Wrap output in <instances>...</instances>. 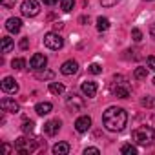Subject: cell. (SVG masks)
Here are the masks:
<instances>
[{
  "mask_svg": "<svg viewBox=\"0 0 155 155\" xmlns=\"http://www.w3.org/2000/svg\"><path fill=\"white\" fill-rule=\"evenodd\" d=\"M97 29H99V31L110 29V20H108L106 17H99V18H97Z\"/></svg>",
  "mask_w": 155,
  "mask_h": 155,
  "instance_id": "44dd1931",
  "label": "cell"
},
{
  "mask_svg": "<svg viewBox=\"0 0 155 155\" xmlns=\"http://www.w3.org/2000/svg\"><path fill=\"white\" fill-rule=\"evenodd\" d=\"M2 150H4V153H6V155H9V153H11V146H9L8 142H2Z\"/></svg>",
  "mask_w": 155,
  "mask_h": 155,
  "instance_id": "e575fe53",
  "label": "cell"
},
{
  "mask_svg": "<svg viewBox=\"0 0 155 155\" xmlns=\"http://www.w3.org/2000/svg\"><path fill=\"white\" fill-rule=\"evenodd\" d=\"M153 84H155V79H153Z\"/></svg>",
  "mask_w": 155,
  "mask_h": 155,
  "instance_id": "ab89813d",
  "label": "cell"
},
{
  "mask_svg": "<svg viewBox=\"0 0 155 155\" xmlns=\"http://www.w3.org/2000/svg\"><path fill=\"white\" fill-rule=\"evenodd\" d=\"M77 71H79V62L77 60H66L60 66V73L62 75H75Z\"/></svg>",
  "mask_w": 155,
  "mask_h": 155,
  "instance_id": "4fadbf2b",
  "label": "cell"
},
{
  "mask_svg": "<svg viewBox=\"0 0 155 155\" xmlns=\"http://www.w3.org/2000/svg\"><path fill=\"white\" fill-rule=\"evenodd\" d=\"M131 37H133L135 42H140V40H142V31H140L139 28H133V29H131Z\"/></svg>",
  "mask_w": 155,
  "mask_h": 155,
  "instance_id": "83f0119b",
  "label": "cell"
},
{
  "mask_svg": "<svg viewBox=\"0 0 155 155\" xmlns=\"http://www.w3.org/2000/svg\"><path fill=\"white\" fill-rule=\"evenodd\" d=\"M142 106H146V108H151L153 106V99L151 97H146V99H142V102H140Z\"/></svg>",
  "mask_w": 155,
  "mask_h": 155,
  "instance_id": "4dcf8cb0",
  "label": "cell"
},
{
  "mask_svg": "<svg viewBox=\"0 0 155 155\" xmlns=\"http://www.w3.org/2000/svg\"><path fill=\"white\" fill-rule=\"evenodd\" d=\"M29 48V40L28 38H22L20 40V49H28Z\"/></svg>",
  "mask_w": 155,
  "mask_h": 155,
  "instance_id": "836d02e7",
  "label": "cell"
},
{
  "mask_svg": "<svg viewBox=\"0 0 155 155\" xmlns=\"http://www.w3.org/2000/svg\"><path fill=\"white\" fill-rule=\"evenodd\" d=\"M35 77H37L38 81H51L53 77H55V73H53V71H49V69H37Z\"/></svg>",
  "mask_w": 155,
  "mask_h": 155,
  "instance_id": "ac0fdd59",
  "label": "cell"
},
{
  "mask_svg": "<svg viewBox=\"0 0 155 155\" xmlns=\"http://www.w3.org/2000/svg\"><path fill=\"white\" fill-rule=\"evenodd\" d=\"M88 71H90L91 75H101V73H102V66H101V64H97V62H93V64H90Z\"/></svg>",
  "mask_w": 155,
  "mask_h": 155,
  "instance_id": "484cf974",
  "label": "cell"
},
{
  "mask_svg": "<svg viewBox=\"0 0 155 155\" xmlns=\"http://www.w3.org/2000/svg\"><path fill=\"white\" fill-rule=\"evenodd\" d=\"M13 49V38L2 37V53H9Z\"/></svg>",
  "mask_w": 155,
  "mask_h": 155,
  "instance_id": "7402d4cb",
  "label": "cell"
},
{
  "mask_svg": "<svg viewBox=\"0 0 155 155\" xmlns=\"http://www.w3.org/2000/svg\"><path fill=\"white\" fill-rule=\"evenodd\" d=\"M44 46L49 48V49H53V51H58V49H62V46H64V38H62L58 33L49 31V33L44 35Z\"/></svg>",
  "mask_w": 155,
  "mask_h": 155,
  "instance_id": "5b68a950",
  "label": "cell"
},
{
  "mask_svg": "<svg viewBox=\"0 0 155 155\" xmlns=\"http://www.w3.org/2000/svg\"><path fill=\"white\" fill-rule=\"evenodd\" d=\"M73 6H75V0H60V9L64 13H69L73 9Z\"/></svg>",
  "mask_w": 155,
  "mask_h": 155,
  "instance_id": "603a6c76",
  "label": "cell"
},
{
  "mask_svg": "<svg viewBox=\"0 0 155 155\" xmlns=\"http://www.w3.org/2000/svg\"><path fill=\"white\" fill-rule=\"evenodd\" d=\"M101 4H102L104 8H113V6L119 4V0H101Z\"/></svg>",
  "mask_w": 155,
  "mask_h": 155,
  "instance_id": "f1b7e54d",
  "label": "cell"
},
{
  "mask_svg": "<svg viewBox=\"0 0 155 155\" xmlns=\"http://www.w3.org/2000/svg\"><path fill=\"white\" fill-rule=\"evenodd\" d=\"M111 93L119 99H128L131 95V86L124 75H115L113 77V84H111Z\"/></svg>",
  "mask_w": 155,
  "mask_h": 155,
  "instance_id": "3957f363",
  "label": "cell"
},
{
  "mask_svg": "<svg viewBox=\"0 0 155 155\" xmlns=\"http://www.w3.org/2000/svg\"><path fill=\"white\" fill-rule=\"evenodd\" d=\"M15 2H17V0H0V4H2L4 8H15Z\"/></svg>",
  "mask_w": 155,
  "mask_h": 155,
  "instance_id": "f546056e",
  "label": "cell"
},
{
  "mask_svg": "<svg viewBox=\"0 0 155 155\" xmlns=\"http://www.w3.org/2000/svg\"><path fill=\"white\" fill-rule=\"evenodd\" d=\"M46 64H48V58H46V55H42V53H35L33 57H31V60H29V66H31V69H44L46 68Z\"/></svg>",
  "mask_w": 155,
  "mask_h": 155,
  "instance_id": "8fae6325",
  "label": "cell"
},
{
  "mask_svg": "<svg viewBox=\"0 0 155 155\" xmlns=\"http://www.w3.org/2000/svg\"><path fill=\"white\" fill-rule=\"evenodd\" d=\"M148 68L155 71V55H150L148 57Z\"/></svg>",
  "mask_w": 155,
  "mask_h": 155,
  "instance_id": "1f68e13d",
  "label": "cell"
},
{
  "mask_svg": "<svg viewBox=\"0 0 155 155\" xmlns=\"http://www.w3.org/2000/svg\"><path fill=\"white\" fill-rule=\"evenodd\" d=\"M150 35H151V38L155 40V22H153V24L150 26Z\"/></svg>",
  "mask_w": 155,
  "mask_h": 155,
  "instance_id": "d590c367",
  "label": "cell"
},
{
  "mask_svg": "<svg viewBox=\"0 0 155 155\" xmlns=\"http://www.w3.org/2000/svg\"><path fill=\"white\" fill-rule=\"evenodd\" d=\"M49 91L53 95H62L64 93V84H60V82H49Z\"/></svg>",
  "mask_w": 155,
  "mask_h": 155,
  "instance_id": "d6986e66",
  "label": "cell"
},
{
  "mask_svg": "<svg viewBox=\"0 0 155 155\" xmlns=\"http://www.w3.org/2000/svg\"><path fill=\"white\" fill-rule=\"evenodd\" d=\"M133 77H135L137 81H146V77H148V69H146V68H135Z\"/></svg>",
  "mask_w": 155,
  "mask_h": 155,
  "instance_id": "ffe728a7",
  "label": "cell"
},
{
  "mask_svg": "<svg viewBox=\"0 0 155 155\" xmlns=\"http://www.w3.org/2000/svg\"><path fill=\"white\" fill-rule=\"evenodd\" d=\"M66 106H68V110H69L71 113H77V111H82V110H84L86 102H84V99H82V97L71 93V95L68 97V101H66Z\"/></svg>",
  "mask_w": 155,
  "mask_h": 155,
  "instance_id": "8992f818",
  "label": "cell"
},
{
  "mask_svg": "<svg viewBox=\"0 0 155 155\" xmlns=\"http://www.w3.org/2000/svg\"><path fill=\"white\" fill-rule=\"evenodd\" d=\"M84 153H86V155H88V153H93V155H99V153H101V150H99V148H86V150H84Z\"/></svg>",
  "mask_w": 155,
  "mask_h": 155,
  "instance_id": "d6a6232c",
  "label": "cell"
},
{
  "mask_svg": "<svg viewBox=\"0 0 155 155\" xmlns=\"http://www.w3.org/2000/svg\"><path fill=\"white\" fill-rule=\"evenodd\" d=\"M38 148V142L35 139H28V137H18L15 140V151L20 153V155H29L33 151H37Z\"/></svg>",
  "mask_w": 155,
  "mask_h": 155,
  "instance_id": "277c9868",
  "label": "cell"
},
{
  "mask_svg": "<svg viewBox=\"0 0 155 155\" xmlns=\"http://www.w3.org/2000/svg\"><path fill=\"white\" fill-rule=\"evenodd\" d=\"M24 66H26V60L24 58H13L11 60V68L13 69H24Z\"/></svg>",
  "mask_w": 155,
  "mask_h": 155,
  "instance_id": "d4e9b609",
  "label": "cell"
},
{
  "mask_svg": "<svg viewBox=\"0 0 155 155\" xmlns=\"http://www.w3.org/2000/svg\"><path fill=\"white\" fill-rule=\"evenodd\" d=\"M81 91H82V95H84V97L91 99V97H95V95H97V84H95V82H91V81H84V82L81 84Z\"/></svg>",
  "mask_w": 155,
  "mask_h": 155,
  "instance_id": "7c38bea8",
  "label": "cell"
},
{
  "mask_svg": "<svg viewBox=\"0 0 155 155\" xmlns=\"http://www.w3.org/2000/svg\"><path fill=\"white\" fill-rule=\"evenodd\" d=\"M60 126H62L60 119H51V120H48V122L44 124V133L49 135V137H55V135L60 131Z\"/></svg>",
  "mask_w": 155,
  "mask_h": 155,
  "instance_id": "9c48e42d",
  "label": "cell"
},
{
  "mask_svg": "<svg viewBox=\"0 0 155 155\" xmlns=\"http://www.w3.org/2000/svg\"><path fill=\"white\" fill-rule=\"evenodd\" d=\"M6 29L9 31V33H18L20 29H22V20L20 18H9L8 22H6Z\"/></svg>",
  "mask_w": 155,
  "mask_h": 155,
  "instance_id": "9a60e30c",
  "label": "cell"
},
{
  "mask_svg": "<svg viewBox=\"0 0 155 155\" xmlns=\"http://www.w3.org/2000/svg\"><path fill=\"white\" fill-rule=\"evenodd\" d=\"M53 153L55 155H68L69 153V144L68 142H57L53 146Z\"/></svg>",
  "mask_w": 155,
  "mask_h": 155,
  "instance_id": "e0dca14e",
  "label": "cell"
},
{
  "mask_svg": "<svg viewBox=\"0 0 155 155\" xmlns=\"http://www.w3.org/2000/svg\"><path fill=\"white\" fill-rule=\"evenodd\" d=\"M128 122V113L122 110V108H117V106H110L104 113H102V124L106 126L108 131H122L124 126Z\"/></svg>",
  "mask_w": 155,
  "mask_h": 155,
  "instance_id": "6da1fadb",
  "label": "cell"
},
{
  "mask_svg": "<svg viewBox=\"0 0 155 155\" xmlns=\"http://www.w3.org/2000/svg\"><path fill=\"white\" fill-rule=\"evenodd\" d=\"M51 110H53V104H51V102H38V104L35 106V111H37V115H40V117L49 115Z\"/></svg>",
  "mask_w": 155,
  "mask_h": 155,
  "instance_id": "2e32d148",
  "label": "cell"
},
{
  "mask_svg": "<svg viewBox=\"0 0 155 155\" xmlns=\"http://www.w3.org/2000/svg\"><path fill=\"white\" fill-rule=\"evenodd\" d=\"M20 11H22L24 17H37L38 11H40V6H38L37 0H24Z\"/></svg>",
  "mask_w": 155,
  "mask_h": 155,
  "instance_id": "52a82bcc",
  "label": "cell"
},
{
  "mask_svg": "<svg viewBox=\"0 0 155 155\" xmlns=\"http://www.w3.org/2000/svg\"><path fill=\"white\" fill-rule=\"evenodd\" d=\"M131 140L139 146H151L155 142V130L151 126H139L131 131Z\"/></svg>",
  "mask_w": 155,
  "mask_h": 155,
  "instance_id": "7a4b0ae2",
  "label": "cell"
},
{
  "mask_svg": "<svg viewBox=\"0 0 155 155\" xmlns=\"http://www.w3.org/2000/svg\"><path fill=\"white\" fill-rule=\"evenodd\" d=\"M120 153H124V155H137V148L133 144H124L120 148Z\"/></svg>",
  "mask_w": 155,
  "mask_h": 155,
  "instance_id": "cb8c5ba5",
  "label": "cell"
},
{
  "mask_svg": "<svg viewBox=\"0 0 155 155\" xmlns=\"http://www.w3.org/2000/svg\"><path fill=\"white\" fill-rule=\"evenodd\" d=\"M42 2L46 4V6H53V4H57L58 0H42Z\"/></svg>",
  "mask_w": 155,
  "mask_h": 155,
  "instance_id": "8d00e7d4",
  "label": "cell"
},
{
  "mask_svg": "<svg viewBox=\"0 0 155 155\" xmlns=\"http://www.w3.org/2000/svg\"><path fill=\"white\" fill-rule=\"evenodd\" d=\"M33 130H35V122L33 120H24L22 122V131L24 133H31Z\"/></svg>",
  "mask_w": 155,
  "mask_h": 155,
  "instance_id": "4316f807",
  "label": "cell"
},
{
  "mask_svg": "<svg viewBox=\"0 0 155 155\" xmlns=\"http://www.w3.org/2000/svg\"><path fill=\"white\" fill-rule=\"evenodd\" d=\"M53 28L58 31V29H62V28H64V24H62V22H55V24H53Z\"/></svg>",
  "mask_w": 155,
  "mask_h": 155,
  "instance_id": "74e56055",
  "label": "cell"
},
{
  "mask_svg": "<svg viewBox=\"0 0 155 155\" xmlns=\"http://www.w3.org/2000/svg\"><path fill=\"white\" fill-rule=\"evenodd\" d=\"M90 128H91V117L90 115H81L75 120V130L79 133H86Z\"/></svg>",
  "mask_w": 155,
  "mask_h": 155,
  "instance_id": "ba28073f",
  "label": "cell"
},
{
  "mask_svg": "<svg viewBox=\"0 0 155 155\" xmlns=\"http://www.w3.org/2000/svg\"><path fill=\"white\" fill-rule=\"evenodd\" d=\"M2 90L6 93H17L18 91V84H17V81L13 79V77H6V79L2 81Z\"/></svg>",
  "mask_w": 155,
  "mask_h": 155,
  "instance_id": "5bb4252c",
  "label": "cell"
},
{
  "mask_svg": "<svg viewBox=\"0 0 155 155\" xmlns=\"http://www.w3.org/2000/svg\"><path fill=\"white\" fill-rule=\"evenodd\" d=\"M81 22L86 24V22H90V18H88V17H81Z\"/></svg>",
  "mask_w": 155,
  "mask_h": 155,
  "instance_id": "f35d334b",
  "label": "cell"
},
{
  "mask_svg": "<svg viewBox=\"0 0 155 155\" xmlns=\"http://www.w3.org/2000/svg\"><path fill=\"white\" fill-rule=\"evenodd\" d=\"M0 108H2V111H6V113H18V110H20V106L9 97H4L0 101Z\"/></svg>",
  "mask_w": 155,
  "mask_h": 155,
  "instance_id": "30bf717a",
  "label": "cell"
}]
</instances>
